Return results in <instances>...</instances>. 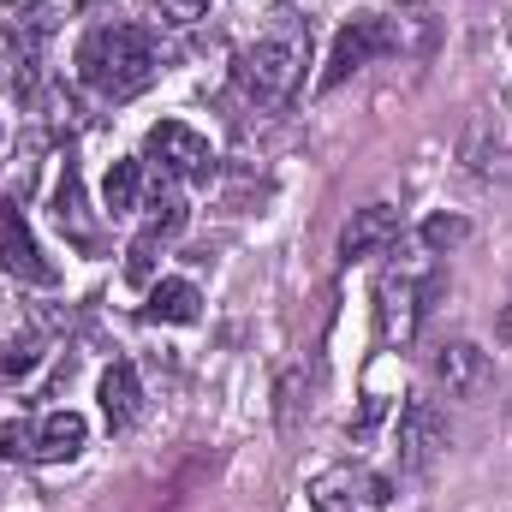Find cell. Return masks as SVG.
I'll list each match as a JSON object with an SVG mask.
<instances>
[{"label":"cell","instance_id":"obj_1","mask_svg":"<svg viewBox=\"0 0 512 512\" xmlns=\"http://www.w3.org/2000/svg\"><path fill=\"white\" fill-rule=\"evenodd\" d=\"M304 66H310V18L298 6L274 0L256 18V30L245 36V48H239V66H233L239 90L251 102H262V108H280L304 84Z\"/></svg>","mask_w":512,"mask_h":512},{"label":"cell","instance_id":"obj_2","mask_svg":"<svg viewBox=\"0 0 512 512\" xmlns=\"http://www.w3.org/2000/svg\"><path fill=\"white\" fill-rule=\"evenodd\" d=\"M155 72H161V54H155V36L143 24H96L78 42V78L108 102L143 96L155 84Z\"/></svg>","mask_w":512,"mask_h":512},{"label":"cell","instance_id":"obj_3","mask_svg":"<svg viewBox=\"0 0 512 512\" xmlns=\"http://www.w3.org/2000/svg\"><path fill=\"white\" fill-rule=\"evenodd\" d=\"M441 286V268H435V251L423 239H399L387 251V268L376 280V328H382V346L405 352L423 328V310Z\"/></svg>","mask_w":512,"mask_h":512},{"label":"cell","instance_id":"obj_4","mask_svg":"<svg viewBox=\"0 0 512 512\" xmlns=\"http://www.w3.org/2000/svg\"><path fill=\"white\" fill-rule=\"evenodd\" d=\"M90 441V423L78 411H42V417H6L0 423V459H24V465H66L78 459Z\"/></svg>","mask_w":512,"mask_h":512},{"label":"cell","instance_id":"obj_5","mask_svg":"<svg viewBox=\"0 0 512 512\" xmlns=\"http://www.w3.org/2000/svg\"><path fill=\"white\" fill-rule=\"evenodd\" d=\"M399 24L393 18H382V12H358L340 36H334V54H328V66H322V90H340L352 72H364L370 60H382V54H399Z\"/></svg>","mask_w":512,"mask_h":512},{"label":"cell","instance_id":"obj_6","mask_svg":"<svg viewBox=\"0 0 512 512\" xmlns=\"http://www.w3.org/2000/svg\"><path fill=\"white\" fill-rule=\"evenodd\" d=\"M143 161H155L161 179H173V185H209V179H215V149H209V137L191 131L185 120L149 126V137H143Z\"/></svg>","mask_w":512,"mask_h":512},{"label":"cell","instance_id":"obj_7","mask_svg":"<svg viewBox=\"0 0 512 512\" xmlns=\"http://www.w3.org/2000/svg\"><path fill=\"white\" fill-rule=\"evenodd\" d=\"M179 227H185V197H179V185H173V179H161V185H155V197H149V215H143V227H137V239H131V251H126V280H131V286H143V280H149L155 251H161L167 239H179Z\"/></svg>","mask_w":512,"mask_h":512},{"label":"cell","instance_id":"obj_8","mask_svg":"<svg viewBox=\"0 0 512 512\" xmlns=\"http://www.w3.org/2000/svg\"><path fill=\"white\" fill-rule=\"evenodd\" d=\"M0 274H12V280H24V286H54V280H60V268L42 256L36 233L24 227V215H18L12 203H0Z\"/></svg>","mask_w":512,"mask_h":512},{"label":"cell","instance_id":"obj_9","mask_svg":"<svg viewBox=\"0 0 512 512\" xmlns=\"http://www.w3.org/2000/svg\"><path fill=\"white\" fill-rule=\"evenodd\" d=\"M441 447H447V417L429 399H411L399 411V471H423Z\"/></svg>","mask_w":512,"mask_h":512},{"label":"cell","instance_id":"obj_10","mask_svg":"<svg viewBox=\"0 0 512 512\" xmlns=\"http://www.w3.org/2000/svg\"><path fill=\"white\" fill-rule=\"evenodd\" d=\"M405 233H399V209H387V203H370V209H358L352 221H346V233H340V256L346 262H358V256H376V251H393Z\"/></svg>","mask_w":512,"mask_h":512},{"label":"cell","instance_id":"obj_11","mask_svg":"<svg viewBox=\"0 0 512 512\" xmlns=\"http://www.w3.org/2000/svg\"><path fill=\"white\" fill-rule=\"evenodd\" d=\"M54 221H60V233L78 245V251H102V227L90 221V209H84V179H78V167H66L60 173V185H54Z\"/></svg>","mask_w":512,"mask_h":512},{"label":"cell","instance_id":"obj_12","mask_svg":"<svg viewBox=\"0 0 512 512\" xmlns=\"http://www.w3.org/2000/svg\"><path fill=\"white\" fill-rule=\"evenodd\" d=\"M102 417H108V429L114 435H126L131 423L143 417V382H137V370H131L126 358H114L108 370H102Z\"/></svg>","mask_w":512,"mask_h":512},{"label":"cell","instance_id":"obj_13","mask_svg":"<svg viewBox=\"0 0 512 512\" xmlns=\"http://www.w3.org/2000/svg\"><path fill=\"white\" fill-rule=\"evenodd\" d=\"M197 316H203V292H197L191 280H161V286H149V298H143V322L191 328Z\"/></svg>","mask_w":512,"mask_h":512},{"label":"cell","instance_id":"obj_14","mask_svg":"<svg viewBox=\"0 0 512 512\" xmlns=\"http://www.w3.org/2000/svg\"><path fill=\"white\" fill-rule=\"evenodd\" d=\"M137 197H143V161H114L108 167V185H102V203L114 221L137 215Z\"/></svg>","mask_w":512,"mask_h":512},{"label":"cell","instance_id":"obj_15","mask_svg":"<svg viewBox=\"0 0 512 512\" xmlns=\"http://www.w3.org/2000/svg\"><path fill=\"white\" fill-rule=\"evenodd\" d=\"M435 376L453 387V393H471V387H477V376H483V352H477V346H465V340H459V346H441Z\"/></svg>","mask_w":512,"mask_h":512},{"label":"cell","instance_id":"obj_16","mask_svg":"<svg viewBox=\"0 0 512 512\" xmlns=\"http://www.w3.org/2000/svg\"><path fill=\"white\" fill-rule=\"evenodd\" d=\"M465 233H471V227H465V221H453V215H435V221H429V227H423V233H417V239H423V245H429V251L441 256V251H447V245H459V239H465Z\"/></svg>","mask_w":512,"mask_h":512},{"label":"cell","instance_id":"obj_17","mask_svg":"<svg viewBox=\"0 0 512 512\" xmlns=\"http://www.w3.org/2000/svg\"><path fill=\"white\" fill-rule=\"evenodd\" d=\"M155 6H161L167 24H197V18L209 12V0H155Z\"/></svg>","mask_w":512,"mask_h":512}]
</instances>
